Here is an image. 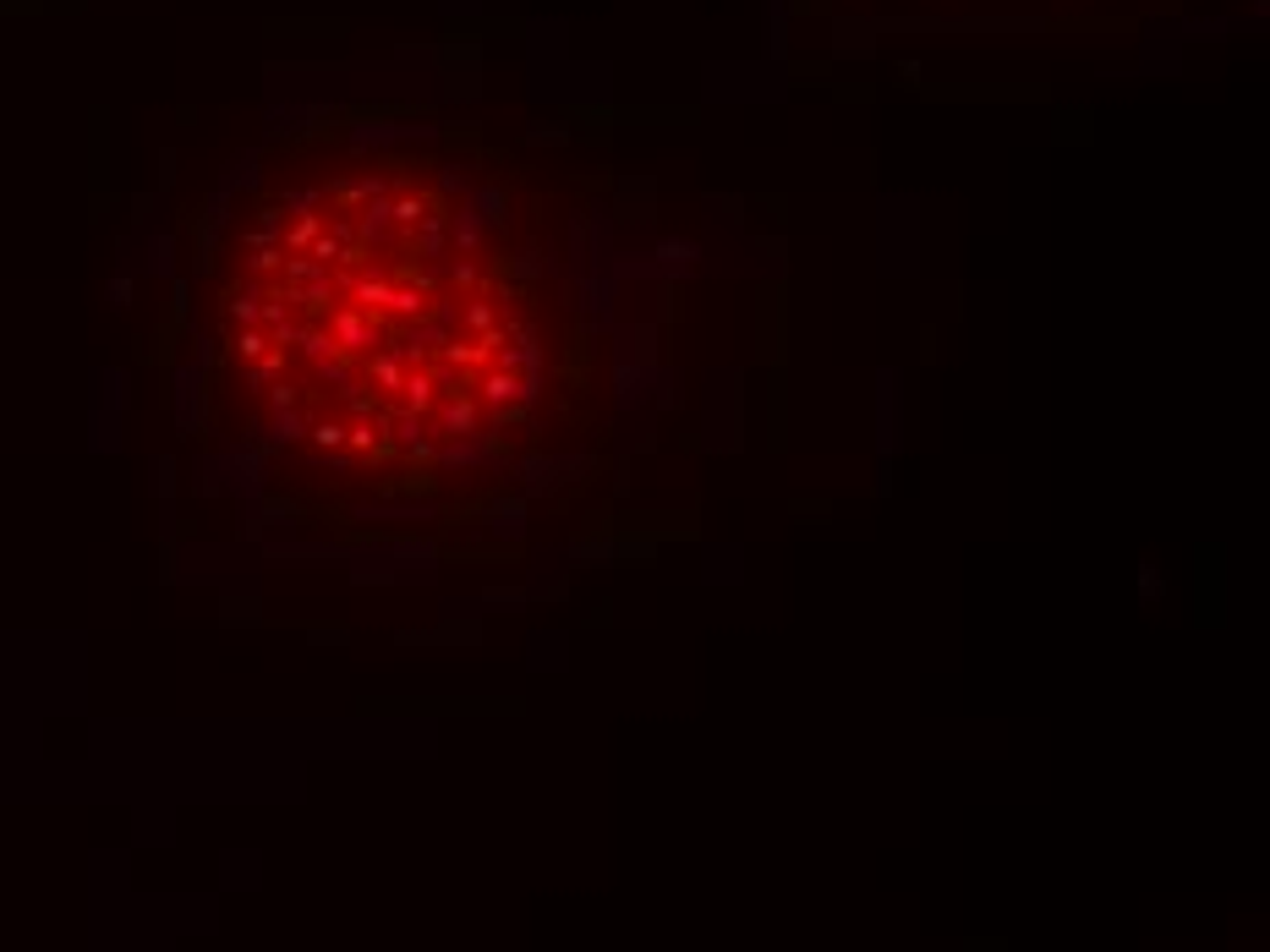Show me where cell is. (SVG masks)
I'll return each instance as SVG.
<instances>
[{"mask_svg": "<svg viewBox=\"0 0 1270 952\" xmlns=\"http://www.w3.org/2000/svg\"><path fill=\"white\" fill-rule=\"evenodd\" d=\"M554 203L455 137H351L253 198L230 312L247 345L373 394L362 438L411 465L504 460L576 340Z\"/></svg>", "mask_w": 1270, "mask_h": 952, "instance_id": "1", "label": "cell"}]
</instances>
